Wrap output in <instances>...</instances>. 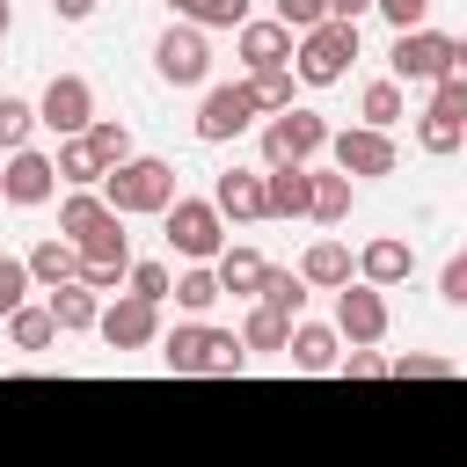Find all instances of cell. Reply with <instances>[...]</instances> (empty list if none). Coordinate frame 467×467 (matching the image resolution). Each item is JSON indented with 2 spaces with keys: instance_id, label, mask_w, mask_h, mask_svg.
<instances>
[{
  "instance_id": "cell-1",
  "label": "cell",
  "mask_w": 467,
  "mask_h": 467,
  "mask_svg": "<svg viewBox=\"0 0 467 467\" xmlns=\"http://www.w3.org/2000/svg\"><path fill=\"white\" fill-rule=\"evenodd\" d=\"M161 358H168V372H182V379H234V372L248 365V343H241L234 328H197V321H190V328L168 336Z\"/></svg>"
},
{
  "instance_id": "cell-2",
  "label": "cell",
  "mask_w": 467,
  "mask_h": 467,
  "mask_svg": "<svg viewBox=\"0 0 467 467\" xmlns=\"http://www.w3.org/2000/svg\"><path fill=\"white\" fill-rule=\"evenodd\" d=\"M102 204L117 212V219H139V212H168L175 204V168L168 161H124V168H109L102 175Z\"/></svg>"
},
{
  "instance_id": "cell-3",
  "label": "cell",
  "mask_w": 467,
  "mask_h": 467,
  "mask_svg": "<svg viewBox=\"0 0 467 467\" xmlns=\"http://www.w3.org/2000/svg\"><path fill=\"white\" fill-rule=\"evenodd\" d=\"M350 58H358V29H350V22H321V29H306V36L292 44V66H299V80H306V88L343 80V73H350Z\"/></svg>"
},
{
  "instance_id": "cell-4",
  "label": "cell",
  "mask_w": 467,
  "mask_h": 467,
  "mask_svg": "<svg viewBox=\"0 0 467 467\" xmlns=\"http://www.w3.org/2000/svg\"><path fill=\"white\" fill-rule=\"evenodd\" d=\"M321 146H328V124H321L314 109H277V117L263 124V161H270V168H306Z\"/></svg>"
},
{
  "instance_id": "cell-5",
  "label": "cell",
  "mask_w": 467,
  "mask_h": 467,
  "mask_svg": "<svg viewBox=\"0 0 467 467\" xmlns=\"http://www.w3.org/2000/svg\"><path fill=\"white\" fill-rule=\"evenodd\" d=\"M153 66H161L168 88H204V73H212V44H204V29H197V22H168L161 44H153Z\"/></svg>"
},
{
  "instance_id": "cell-6",
  "label": "cell",
  "mask_w": 467,
  "mask_h": 467,
  "mask_svg": "<svg viewBox=\"0 0 467 467\" xmlns=\"http://www.w3.org/2000/svg\"><path fill=\"white\" fill-rule=\"evenodd\" d=\"M161 219H168V248L182 263H212L219 255V212H212V197H175Z\"/></svg>"
},
{
  "instance_id": "cell-7",
  "label": "cell",
  "mask_w": 467,
  "mask_h": 467,
  "mask_svg": "<svg viewBox=\"0 0 467 467\" xmlns=\"http://www.w3.org/2000/svg\"><path fill=\"white\" fill-rule=\"evenodd\" d=\"M36 124H51L58 139H80V131L95 124V88H88L80 73H51V88H44V102H36Z\"/></svg>"
},
{
  "instance_id": "cell-8",
  "label": "cell",
  "mask_w": 467,
  "mask_h": 467,
  "mask_svg": "<svg viewBox=\"0 0 467 467\" xmlns=\"http://www.w3.org/2000/svg\"><path fill=\"white\" fill-rule=\"evenodd\" d=\"M95 328H102V343H109V350H146V343L161 336V306H153V299H139V292H124V299H109V306H102V321H95Z\"/></svg>"
},
{
  "instance_id": "cell-9",
  "label": "cell",
  "mask_w": 467,
  "mask_h": 467,
  "mask_svg": "<svg viewBox=\"0 0 467 467\" xmlns=\"http://www.w3.org/2000/svg\"><path fill=\"white\" fill-rule=\"evenodd\" d=\"M452 73V36H438V29H409V36H394V80H445Z\"/></svg>"
},
{
  "instance_id": "cell-10",
  "label": "cell",
  "mask_w": 467,
  "mask_h": 467,
  "mask_svg": "<svg viewBox=\"0 0 467 467\" xmlns=\"http://www.w3.org/2000/svg\"><path fill=\"white\" fill-rule=\"evenodd\" d=\"M328 153H336V175H394V139L358 124V131H328Z\"/></svg>"
},
{
  "instance_id": "cell-11",
  "label": "cell",
  "mask_w": 467,
  "mask_h": 467,
  "mask_svg": "<svg viewBox=\"0 0 467 467\" xmlns=\"http://www.w3.org/2000/svg\"><path fill=\"white\" fill-rule=\"evenodd\" d=\"M131 277V248H124V226H102L95 241H80V285L88 292H117Z\"/></svg>"
},
{
  "instance_id": "cell-12",
  "label": "cell",
  "mask_w": 467,
  "mask_h": 467,
  "mask_svg": "<svg viewBox=\"0 0 467 467\" xmlns=\"http://www.w3.org/2000/svg\"><path fill=\"white\" fill-rule=\"evenodd\" d=\"M336 328H343L358 350H372V343L387 336V299H379L372 285H343V292H336Z\"/></svg>"
},
{
  "instance_id": "cell-13",
  "label": "cell",
  "mask_w": 467,
  "mask_h": 467,
  "mask_svg": "<svg viewBox=\"0 0 467 467\" xmlns=\"http://www.w3.org/2000/svg\"><path fill=\"white\" fill-rule=\"evenodd\" d=\"M255 124V102H248V88H212L204 95V109H197V139L204 146H219V139H241Z\"/></svg>"
},
{
  "instance_id": "cell-14",
  "label": "cell",
  "mask_w": 467,
  "mask_h": 467,
  "mask_svg": "<svg viewBox=\"0 0 467 467\" xmlns=\"http://www.w3.org/2000/svg\"><path fill=\"white\" fill-rule=\"evenodd\" d=\"M51 190H58V168H51L44 153H29V146H22V153H7V168H0V197H7V204H22V212H29V204H44Z\"/></svg>"
},
{
  "instance_id": "cell-15",
  "label": "cell",
  "mask_w": 467,
  "mask_h": 467,
  "mask_svg": "<svg viewBox=\"0 0 467 467\" xmlns=\"http://www.w3.org/2000/svg\"><path fill=\"white\" fill-rule=\"evenodd\" d=\"M241 66L248 73H285L292 66V29L285 22H241Z\"/></svg>"
},
{
  "instance_id": "cell-16",
  "label": "cell",
  "mask_w": 467,
  "mask_h": 467,
  "mask_svg": "<svg viewBox=\"0 0 467 467\" xmlns=\"http://www.w3.org/2000/svg\"><path fill=\"white\" fill-rule=\"evenodd\" d=\"M212 212H219V219H270V212H263V175L226 168V175L212 182Z\"/></svg>"
},
{
  "instance_id": "cell-17",
  "label": "cell",
  "mask_w": 467,
  "mask_h": 467,
  "mask_svg": "<svg viewBox=\"0 0 467 467\" xmlns=\"http://www.w3.org/2000/svg\"><path fill=\"white\" fill-rule=\"evenodd\" d=\"M416 270V255H409V241H394V234H379V241H365V255H358V277L372 285V292H387V285H401Z\"/></svg>"
},
{
  "instance_id": "cell-18",
  "label": "cell",
  "mask_w": 467,
  "mask_h": 467,
  "mask_svg": "<svg viewBox=\"0 0 467 467\" xmlns=\"http://www.w3.org/2000/svg\"><path fill=\"white\" fill-rule=\"evenodd\" d=\"M306 204H314V175L306 168H270L263 175V212L270 219H299Z\"/></svg>"
},
{
  "instance_id": "cell-19",
  "label": "cell",
  "mask_w": 467,
  "mask_h": 467,
  "mask_svg": "<svg viewBox=\"0 0 467 467\" xmlns=\"http://www.w3.org/2000/svg\"><path fill=\"white\" fill-rule=\"evenodd\" d=\"M102 226H117V212L102 204V190H73V197L58 204V234H66L73 248H80V241H95Z\"/></svg>"
},
{
  "instance_id": "cell-20",
  "label": "cell",
  "mask_w": 467,
  "mask_h": 467,
  "mask_svg": "<svg viewBox=\"0 0 467 467\" xmlns=\"http://www.w3.org/2000/svg\"><path fill=\"white\" fill-rule=\"evenodd\" d=\"M22 263H29V277H36V285H51V292L80 277V248H73V241H36Z\"/></svg>"
},
{
  "instance_id": "cell-21",
  "label": "cell",
  "mask_w": 467,
  "mask_h": 467,
  "mask_svg": "<svg viewBox=\"0 0 467 467\" xmlns=\"http://www.w3.org/2000/svg\"><path fill=\"white\" fill-rule=\"evenodd\" d=\"M51 321H58V336H80V328H95V321H102V299L73 277V285H58V292H51Z\"/></svg>"
},
{
  "instance_id": "cell-22",
  "label": "cell",
  "mask_w": 467,
  "mask_h": 467,
  "mask_svg": "<svg viewBox=\"0 0 467 467\" xmlns=\"http://www.w3.org/2000/svg\"><path fill=\"white\" fill-rule=\"evenodd\" d=\"M285 358H292L299 372H336V328L292 321V343H285Z\"/></svg>"
},
{
  "instance_id": "cell-23",
  "label": "cell",
  "mask_w": 467,
  "mask_h": 467,
  "mask_svg": "<svg viewBox=\"0 0 467 467\" xmlns=\"http://www.w3.org/2000/svg\"><path fill=\"white\" fill-rule=\"evenodd\" d=\"M51 168H58V182H73V190H95V182L109 175L88 139H58V161H51Z\"/></svg>"
},
{
  "instance_id": "cell-24",
  "label": "cell",
  "mask_w": 467,
  "mask_h": 467,
  "mask_svg": "<svg viewBox=\"0 0 467 467\" xmlns=\"http://www.w3.org/2000/svg\"><path fill=\"white\" fill-rule=\"evenodd\" d=\"M299 277H306V285H336V292H343V285H350V248H343V241H314V248H306V263H299Z\"/></svg>"
},
{
  "instance_id": "cell-25",
  "label": "cell",
  "mask_w": 467,
  "mask_h": 467,
  "mask_svg": "<svg viewBox=\"0 0 467 467\" xmlns=\"http://www.w3.org/2000/svg\"><path fill=\"white\" fill-rule=\"evenodd\" d=\"M270 263L255 248H219V292H263Z\"/></svg>"
},
{
  "instance_id": "cell-26",
  "label": "cell",
  "mask_w": 467,
  "mask_h": 467,
  "mask_svg": "<svg viewBox=\"0 0 467 467\" xmlns=\"http://www.w3.org/2000/svg\"><path fill=\"white\" fill-rule=\"evenodd\" d=\"M7 343H15V350H51V343H58L51 306H15V314H7Z\"/></svg>"
},
{
  "instance_id": "cell-27",
  "label": "cell",
  "mask_w": 467,
  "mask_h": 467,
  "mask_svg": "<svg viewBox=\"0 0 467 467\" xmlns=\"http://www.w3.org/2000/svg\"><path fill=\"white\" fill-rule=\"evenodd\" d=\"M168 7L197 29H241L248 22V0H168Z\"/></svg>"
},
{
  "instance_id": "cell-28",
  "label": "cell",
  "mask_w": 467,
  "mask_h": 467,
  "mask_svg": "<svg viewBox=\"0 0 467 467\" xmlns=\"http://www.w3.org/2000/svg\"><path fill=\"white\" fill-rule=\"evenodd\" d=\"M241 343H248V350H285V343H292V321H285V314H270V306L255 299V306H248V321H241Z\"/></svg>"
},
{
  "instance_id": "cell-29",
  "label": "cell",
  "mask_w": 467,
  "mask_h": 467,
  "mask_svg": "<svg viewBox=\"0 0 467 467\" xmlns=\"http://www.w3.org/2000/svg\"><path fill=\"white\" fill-rule=\"evenodd\" d=\"M80 139L95 146V161H102V168H124V161H131V131H124L117 117H95V124H88Z\"/></svg>"
},
{
  "instance_id": "cell-30",
  "label": "cell",
  "mask_w": 467,
  "mask_h": 467,
  "mask_svg": "<svg viewBox=\"0 0 467 467\" xmlns=\"http://www.w3.org/2000/svg\"><path fill=\"white\" fill-rule=\"evenodd\" d=\"M255 299H263L270 314H285V321H299V306H306V277H292V270H270Z\"/></svg>"
},
{
  "instance_id": "cell-31",
  "label": "cell",
  "mask_w": 467,
  "mask_h": 467,
  "mask_svg": "<svg viewBox=\"0 0 467 467\" xmlns=\"http://www.w3.org/2000/svg\"><path fill=\"white\" fill-rule=\"evenodd\" d=\"M321 226H336V219H350V175H314V204H306Z\"/></svg>"
},
{
  "instance_id": "cell-32",
  "label": "cell",
  "mask_w": 467,
  "mask_h": 467,
  "mask_svg": "<svg viewBox=\"0 0 467 467\" xmlns=\"http://www.w3.org/2000/svg\"><path fill=\"white\" fill-rule=\"evenodd\" d=\"M29 131H36V109H29L22 95H0V146H7V153H22V146H29Z\"/></svg>"
},
{
  "instance_id": "cell-33",
  "label": "cell",
  "mask_w": 467,
  "mask_h": 467,
  "mask_svg": "<svg viewBox=\"0 0 467 467\" xmlns=\"http://www.w3.org/2000/svg\"><path fill=\"white\" fill-rule=\"evenodd\" d=\"M241 88H248V102H255V109H270V117H277V109H292V73H248Z\"/></svg>"
},
{
  "instance_id": "cell-34",
  "label": "cell",
  "mask_w": 467,
  "mask_h": 467,
  "mask_svg": "<svg viewBox=\"0 0 467 467\" xmlns=\"http://www.w3.org/2000/svg\"><path fill=\"white\" fill-rule=\"evenodd\" d=\"M460 139H467V124H460V117H438V109H423V124H416V146H423V153H452Z\"/></svg>"
},
{
  "instance_id": "cell-35",
  "label": "cell",
  "mask_w": 467,
  "mask_h": 467,
  "mask_svg": "<svg viewBox=\"0 0 467 467\" xmlns=\"http://www.w3.org/2000/svg\"><path fill=\"white\" fill-rule=\"evenodd\" d=\"M175 299H182L190 314H204L212 299H226V292H219V270H204V263H197V270H182V277H175Z\"/></svg>"
},
{
  "instance_id": "cell-36",
  "label": "cell",
  "mask_w": 467,
  "mask_h": 467,
  "mask_svg": "<svg viewBox=\"0 0 467 467\" xmlns=\"http://www.w3.org/2000/svg\"><path fill=\"white\" fill-rule=\"evenodd\" d=\"M394 117H401V80H372V88H365V124L387 131Z\"/></svg>"
},
{
  "instance_id": "cell-37",
  "label": "cell",
  "mask_w": 467,
  "mask_h": 467,
  "mask_svg": "<svg viewBox=\"0 0 467 467\" xmlns=\"http://www.w3.org/2000/svg\"><path fill=\"white\" fill-rule=\"evenodd\" d=\"M394 379H452V358H431V350H409V358H387Z\"/></svg>"
},
{
  "instance_id": "cell-38",
  "label": "cell",
  "mask_w": 467,
  "mask_h": 467,
  "mask_svg": "<svg viewBox=\"0 0 467 467\" xmlns=\"http://www.w3.org/2000/svg\"><path fill=\"white\" fill-rule=\"evenodd\" d=\"M277 22H285L292 36H306V29L328 22V0H277Z\"/></svg>"
},
{
  "instance_id": "cell-39",
  "label": "cell",
  "mask_w": 467,
  "mask_h": 467,
  "mask_svg": "<svg viewBox=\"0 0 467 467\" xmlns=\"http://www.w3.org/2000/svg\"><path fill=\"white\" fill-rule=\"evenodd\" d=\"M22 292H29V263L22 255H0V321L22 306Z\"/></svg>"
},
{
  "instance_id": "cell-40",
  "label": "cell",
  "mask_w": 467,
  "mask_h": 467,
  "mask_svg": "<svg viewBox=\"0 0 467 467\" xmlns=\"http://www.w3.org/2000/svg\"><path fill=\"white\" fill-rule=\"evenodd\" d=\"M131 292L161 306V299H168V263H131Z\"/></svg>"
},
{
  "instance_id": "cell-41",
  "label": "cell",
  "mask_w": 467,
  "mask_h": 467,
  "mask_svg": "<svg viewBox=\"0 0 467 467\" xmlns=\"http://www.w3.org/2000/svg\"><path fill=\"white\" fill-rule=\"evenodd\" d=\"M372 7H379L401 36H409V29H423V15H431V0H372Z\"/></svg>"
},
{
  "instance_id": "cell-42",
  "label": "cell",
  "mask_w": 467,
  "mask_h": 467,
  "mask_svg": "<svg viewBox=\"0 0 467 467\" xmlns=\"http://www.w3.org/2000/svg\"><path fill=\"white\" fill-rule=\"evenodd\" d=\"M431 109H438V117H460V124H467V80H452V73H445V80H438V95H431Z\"/></svg>"
},
{
  "instance_id": "cell-43",
  "label": "cell",
  "mask_w": 467,
  "mask_h": 467,
  "mask_svg": "<svg viewBox=\"0 0 467 467\" xmlns=\"http://www.w3.org/2000/svg\"><path fill=\"white\" fill-rule=\"evenodd\" d=\"M336 372H343V379H379L387 358H379V350H350V358H336Z\"/></svg>"
},
{
  "instance_id": "cell-44",
  "label": "cell",
  "mask_w": 467,
  "mask_h": 467,
  "mask_svg": "<svg viewBox=\"0 0 467 467\" xmlns=\"http://www.w3.org/2000/svg\"><path fill=\"white\" fill-rule=\"evenodd\" d=\"M438 292H445L452 306H467V248H460V255L445 263V277H438Z\"/></svg>"
},
{
  "instance_id": "cell-45",
  "label": "cell",
  "mask_w": 467,
  "mask_h": 467,
  "mask_svg": "<svg viewBox=\"0 0 467 467\" xmlns=\"http://www.w3.org/2000/svg\"><path fill=\"white\" fill-rule=\"evenodd\" d=\"M51 15H58V22H88V15H95V0H51Z\"/></svg>"
},
{
  "instance_id": "cell-46",
  "label": "cell",
  "mask_w": 467,
  "mask_h": 467,
  "mask_svg": "<svg viewBox=\"0 0 467 467\" xmlns=\"http://www.w3.org/2000/svg\"><path fill=\"white\" fill-rule=\"evenodd\" d=\"M365 7H372V0H328V22H350V29H358Z\"/></svg>"
},
{
  "instance_id": "cell-47",
  "label": "cell",
  "mask_w": 467,
  "mask_h": 467,
  "mask_svg": "<svg viewBox=\"0 0 467 467\" xmlns=\"http://www.w3.org/2000/svg\"><path fill=\"white\" fill-rule=\"evenodd\" d=\"M452 80H467V36L452 44Z\"/></svg>"
},
{
  "instance_id": "cell-48",
  "label": "cell",
  "mask_w": 467,
  "mask_h": 467,
  "mask_svg": "<svg viewBox=\"0 0 467 467\" xmlns=\"http://www.w3.org/2000/svg\"><path fill=\"white\" fill-rule=\"evenodd\" d=\"M7 29H15V7H7V0H0V36H7Z\"/></svg>"
}]
</instances>
